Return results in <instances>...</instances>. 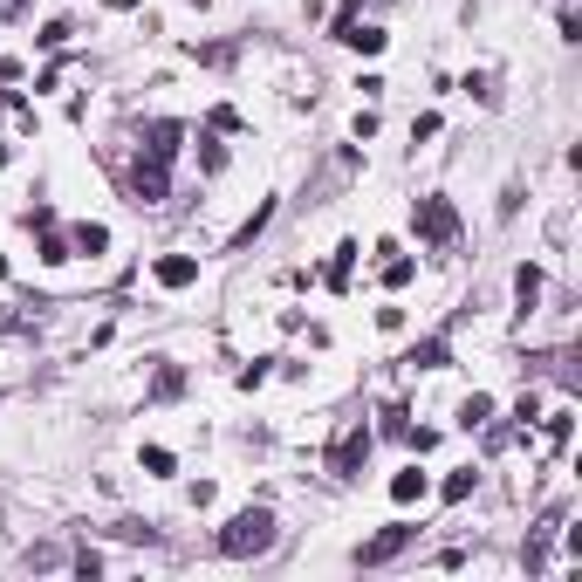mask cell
<instances>
[{"instance_id": "6da1fadb", "label": "cell", "mask_w": 582, "mask_h": 582, "mask_svg": "<svg viewBox=\"0 0 582 582\" xmlns=\"http://www.w3.org/2000/svg\"><path fill=\"white\" fill-rule=\"evenodd\" d=\"M267 541H275V514H267V507H240V514L219 528V555H233V562L261 555Z\"/></svg>"}, {"instance_id": "7a4b0ae2", "label": "cell", "mask_w": 582, "mask_h": 582, "mask_svg": "<svg viewBox=\"0 0 582 582\" xmlns=\"http://www.w3.org/2000/svg\"><path fill=\"white\" fill-rule=\"evenodd\" d=\"M364 460H370V425L356 418V425H343L336 445H329V480H356V473H364Z\"/></svg>"}, {"instance_id": "3957f363", "label": "cell", "mask_w": 582, "mask_h": 582, "mask_svg": "<svg viewBox=\"0 0 582 582\" xmlns=\"http://www.w3.org/2000/svg\"><path fill=\"white\" fill-rule=\"evenodd\" d=\"M412 227H418V240H432V247H452L460 240V213L445 199H418L412 206Z\"/></svg>"}, {"instance_id": "277c9868", "label": "cell", "mask_w": 582, "mask_h": 582, "mask_svg": "<svg viewBox=\"0 0 582 582\" xmlns=\"http://www.w3.org/2000/svg\"><path fill=\"white\" fill-rule=\"evenodd\" d=\"M412 541H418V528H412V521H391V528H377V535H370L364 548H356V562H364V568H377V562H398V555L412 548Z\"/></svg>"}, {"instance_id": "5b68a950", "label": "cell", "mask_w": 582, "mask_h": 582, "mask_svg": "<svg viewBox=\"0 0 582 582\" xmlns=\"http://www.w3.org/2000/svg\"><path fill=\"white\" fill-rule=\"evenodd\" d=\"M131 192H138V206H158V199H165V165H158V158H138Z\"/></svg>"}, {"instance_id": "8992f818", "label": "cell", "mask_w": 582, "mask_h": 582, "mask_svg": "<svg viewBox=\"0 0 582 582\" xmlns=\"http://www.w3.org/2000/svg\"><path fill=\"white\" fill-rule=\"evenodd\" d=\"M199 281V254H165L158 261V288H192Z\"/></svg>"}, {"instance_id": "52a82bcc", "label": "cell", "mask_w": 582, "mask_h": 582, "mask_svg": "<svg viewBox=\"0 0 582 582\" xmlns=\"http://www.w3.org/2000/svg\"><path fill=\"white\" fill-rule=\"evenodd\" d=\"M336 42H350L356 55H383V28H364V21H350V15L336 21Z\"/></svg>"}, {"instance_id": "ba28073f", "label": "cell", "mask_w": 582, "mask_h": 582, "mask_svg": "<svg viewBox=\"0 0 582 582\" xmlns=\"http://www.w3.org/2000/svg\"><path fill=\"white\" fill-rule=\"evenodd\" d=\"M179 138H185L179 123H171V117H158V123H151V144H144V151H151L158 165H171V158H179Z\"/></svg>"}, {"instance_id": "9c48e42d", "label": "cell", "mask_w": 582, "mask_h": 582, "mask_svg": "<svg viewBox=\"0 0 582 582\" xmlns=\"http://www.w3.org/2000/svg\"><path fill=\"white\" fill-rule=\"evenodd\" d=\"M445 356H452V350H445V336H425V343H412L404 364H412V370H445Z\"/></svg>"}, {"instance_id": "30bf717a", "label": "cell", "mask_w": 582, "mask_h": 582, "mask_svg": "<svg viewBox=\"0 0 582 582\" xmlns=\"http://www.w3.org/2000/svg\"><path fill=\"white\" fill-rule=\"evenodd\" d=\"M391 500L398 507H412V500H425V473H418V466H404L398 480H391Z\"/></svg>"}, {"instance_id": "8fae6325", "label": "cell", "mask_w": 582, "mask_h": 582, "mask_svg": "<svg viewBox=\"0 0 582 582\" xmlns=\"http://www.w3.org/2000/svg\"><path fill=\"white\" fill-rule=\"evenodd\" d=\"M377 254H391V261H383V288H404V281H412V275H418V267H412V261H404V254H398V247H391V240H383V247H377Z\"/></svg>"}, {"instance_id": "7c38bea8", "label": "cell", "mask_w": 582, "mask_h": 582, "mask_svg": "<svg viewBox=\"0 0 582 582\" xmlns=\"http://www.w3.org/2000/svg\"><path fill=\"white\" fill-rule=\"evenodd\" d=\"M350 267H356V240H343L336 261H329V288H350Z\"/></svg>"}, {"instance_id": "4fadbf2b", "label": "cell", "mask_w": 582, "mask_h": 582, "mask_svg": "<svg viewBox=\"0 0 582 582\" xmlns=\"http://www.w3.org/2000/svg\"><path fill=\"white\" fill-rule=\"evenodd\" d=\"M487 418H493V398H487V391H473V398L460 404V425L473 432V425H487Z\"/></svg>"}, {"instance_id": "5bb4252c", "label": "cell", "mask_w": 582, "mask_h": 582, "mask_svg": "<svg viewBox=\"0 0 582 582\" xmlns=\"http://www.w3.org/2000/svg\"><path fill=\"white\" fill-rule=\"evenodd\" d=\"M76 254H110V227H90V219H82L76 227Z\"/></svg>"}, {"instance_id": "9a60e30c", "label": "cell", "mask_w": 582, "mask_h": 582, "mask_svg": "<svg viewBox=\"0 0 582 582\" xmlns=\"http://www.w3.org/2000/svg\"><path fill=\"white\" fill-rule=\"evenodd\" d=\"M514 295H521V315H528V308L541 302V267H521V275H514Z\"/></svg>"}, {"instance_id": "2e32d148", "label": "cell", "mask_w": 582, "mask_h": 582, "mask_svg": "<svg viewBox=\"0 0 582 582\" xmlns=\"http://www.w3.org/2000/svg\"><path fill=\"white\" fill-rule=\"evenodd\" d=\"M473 487H480V473H473V466H460V473L445 480V487H439V493H445V500H466V493H473Z\"/></svg>"}, {"instance_id": "e0dca14e", "label": "cell", "mask_w": 582, "mask_h": 582, "mask_svg": "<svg viewBox=\"0 0 582 582\" xmlns=\"http://www.w3.org/2000/svg\"><path fill=\"white\" fill-rule=\"evenodd\" d=\"M568 432H576V418H568V412H548V445H555V452L568 445Z\"/></svg>"}, {"instance_id": "ac0fdd59", "label": "cell", "mask_w": 582, "mask_h": 582, "mask_svg": "<svg viewBox=\"0 0 582 582\" xmlns=\"http://www.w3.org/2000/svg\"><path fill=\"white\" fill-rule=\"evenodd\" d=\"M151 391H158V398H179V391H185V370H171V364H165V370H158V383H151Z\"/></svg>"}, {"instance_id": "d6986e66", "label": "cell", "mask_w": 582, "mask_h": 582, "mask_svg": "<svg viewBox=\"0 0 582 582\" xmlns=\"http://www.w3.org/2000/svg\"><path fill=\"white\" fill-rule=\"evenodd\" d=\"M144 473H171V452H165V445H144Z\"/></svg>"}, {"instance_id": "ffe728a7", "label": "cell", "mask_w": 582, "mask_h": 582, "mask_svg": "<svg viewBox=\"0 0 582 582\" xmlns=\"http://www.w3.org/2000/svg\"><path fill=\"white\" fill-rule=\"evenodd\" d=\"M103 7H138V0H103Z\"/></svg>"}, {"instance_id": "44dd1931", "label": "cell", "mask_w": 582, "mask_h": 582, "mask_svg": "<svg viewBox=\"0 0 582 582\" xmlns=\"http://www.w3.org/2000/svg\"><path fill=\"white\" fill-rule=\"evenodd\" d=\"M0 275H7V254H0Z\"/></svg>"}]
</instances>
